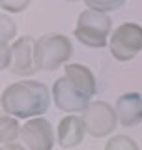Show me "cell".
Instances as JSON below:
<instances>
[{
    "instance_id": "cell-1",
    "label": "cell",
    "mask_w": 142,
    "mask_h": 150,
    "mask_svg": "<svg viewBox=\"0 0 142 150\" xmlns=\"http://www.w3.org/2000/svg\"><path fill=\"white\" fill-rule=\"evenodd\" d=\"M51 96L45 83L22 79V81L11 83L2 92V109L6 115H11L15 118H34L41 116L49 111Z\"/></svg>"
},
{
    "instance_id": "cell-2",
    "label": "cell",
    "mask_w": 142,
    "mask_h": 150,
    "mask_svg": "<svg viewBox=\"0 0 142 150\" xmlns=\"http://www.w3.org/2000/svg\"><path fill=\"white\" fill-rule=\"evenodd\" d=\"M75 38L90 49H103L108 45V36L112 34V21L107 13L96 9H84L77 19Z\"/></svg>"
},
{
    "instance_id": "cell-3",
    "label": "cell",
    "mask_w": 142,
    "mask_h": 150,
    "mask_svg": "<svg viewBox=\"0 0 142 150\" xmlns=\"http://www.w3.org/2000/svg\"><path fill=\"white\" fill-rule=\"evenodd\" d=\"M73 45L64 34H45L36 40V66L43 71H54L60 66L69 64Z\"/></svg>"
},
{
    "instance_id": "cell-4",
    "label": "cell",
    "mask_w": 142,
    "mask_h": 150,
    "mask_svg": "<svg viewBox=\"0 0 142 150\" xmlns=\"http://www.w3.org/2000/svg\"><path fill=\"white\" fill-rule=\"evenodd\" d=\"M110 54L118 62H129L142 51V26L136 23H124L112 30L108 40Z\"/></svg>"
},
{
    "instance_id": "cell-5",
    "label": "cell",
    "mask_w": 142,
    "mask_h": 150,
    "mask_svg": "<svg viewBox=\"0 0 142 150\" xmlns=\"http://www.w3.org/2000/svg\"><path fill=\"white\" fill-rule=\"evenodd\" d=\"M82 122L86 128V133L97 139L112 135L116 126L120 124L116 109L103 100L88 103V107L82 111Z\"/></svg>"
},
{
    "instance_id": "cell-6",
    "label": "cell",
    "mask_w": 142,
    "mask_h": 150,
    "mask_svg": "<svg viewBox=\"0 0 142 150\" xmlns=\"http://www.w3.org/2000/svg\"><path fill=\"white\" fill-rule=\"evenodd\" d=\"M51 94H53L54 105L58 107L60 111L69 112V115L82 112L90 103V96L82 94L65 75L64 77H58L54 81L53 88H51Z\"/></svg>"
},
{
    "instance_id": "cell-7",
    "label": "cell",
    "mask_w": 142,
    "mask_h": 150,
    "mask_svg": "<svg viewBox=\"0 0 142 150\" xmlns=\"http://www.w3.org/2000/svg\"><path fill=\"white\" fill-rule=\"evenodd\" d=\"M21 141L30 150H53L54 129L43 116H34L21 126Z\"/></svg>"
},
{
    "instance_id": "cell-8",
    "label": "cell",
    "mask_w": 142,
    "mask_h": 150,
    "mask_svg": "<svg viewBox=\"0 0 142 150\" xmlns=\"http://www.w3.org/2000/svg\"><path fill=\"white\" fill-rule=\"evenodd\" d=\"M9 71L19 77L34 75L37 71L36 66V40L32 36H21L11 45V64Z\"/></svg>"
},
{
    "instance_id": "cell-9",
    "label": "cell",
    "mask_w": 142,
    "mask_h": 150,
    "mask_svg": "<svg viewBox=\"0 0 142 150\" xmlns=\"http://www.w3.org/2000/svg\"><path fill=\"white\" fill-rule=\"evenodd\" d=\"M116 115L122 126L135 128L142 122V96L138 92H127L122 94L116 100Z\"/></svg>"
},
{
    "instance_id": "cell-10",
    "label": "cell",
    "mask_w": 142,
    "mask_h": 150,
    "mask_svg": "<svg viewBox=\"0 0 142 150\" xmlns=\"http://www.w3.org/2000/svg\"><path fill=\"white\" fill-rule=\"evenodd\" d=\"M86 128H84L82 116L77 115H67L58 122L56 128V141L62 148H75L82 143Z\"/></svg>"
},
{
    "instance_id": "cell-11",
    "label": "cell",
    "mask_w": 142,
    "mask_h": 150,
    "mask_svg": "<svg viewBox=\"0 0 142 150\" xmlns=\"http://www.w3.org/2000/svg\"><path fill=\"white\" fill-rule=\"evenodd\" d=\"M64 69H65V77H67L82 94H86L90 98L96 96L97 83H96V77H93V73H92L90 68H86V66H82V64H71L69 62V64H65Z\"/></svg>"
},
{
    "instance_id": "cell-12",
    "label": "cell",
    "mask_w": 142,
    "mask_h": 150,
    "mask_svg": "<svg viewBox=\"0 0 142 150\" xmlns=\"http://www.w3.org/2000/svg\"><path fill=\"white\" fill-rule=\"evenodd\" d=\"M17 139H21V126H19L15 116L4 112L0 116V143L8 144V143H13Z\"/></svg>"
},
{
    "instance_id": "cell-13",
    "label": "cell",
    "mask_w": 142,
    "mask_h": 150,
    "mask_svg": "<svg viewBox=\"0 0 142 150\" xmlns=\"http://www.w3.org/2000/svg\"><path fill=\"white\" fill-rule=\"evenodd\" d=\"M105 150H140V148L129 135H112L107 141Z\"/></svg>"
},
{
    "instance_id": "cell-14",
    "label": "cell",
    "mask_w": 142,
    "mask_h": 150,
    "mask_svg": "<svg viewBox=\"0 0 142 150\" xmlns=\"http://www.w3.org/2000/svg\"><path fill=\"white\" fill-rule=\"evenodd\" d=\"M15 34H17L15 23H13L6 13H2V17H0V45H8L9 40L15 38Z\"/></svg>"
},
{
    "instance_id": "cell-15",
    "label": "cell",
    "mask_w": 142,
    "mask_h": 150,
    "mask_svg": "<svg viewBox=\"0 0 142 150\" xmlns=\"http://www.w3.org/2000/svg\"><path fill=\"white\" fill-rule=\"evenodd\" d=\"M84 4L88 6V9H96L101 13L108 11H116L124 6V0H84Z\"/></svg>"
},
{
    "instance_id": "cell-16",
    "label": "cell",
    "mask_w": 142,
    "mask_h": 150,
    "mask_svg": "<svg viewBox=\"0 0 142 150\" xmlns=\"http://www.w3.org/2000/svg\"><path fill=\"white\" fill-rule=\"evenodd\" d=\"M30 4V0H0L4 13H21L25 11Z\"/></svg>"
},
{
    "instance_id": "cell-17",
    "label": "cell",
    "mask_w": 142,
    "mask_h": 150,
    "mask_svg": "<svg viewBox=\"0 0 142 150\" xmlns=\"http://www.w3.org/2000/svg\"><path fill=\"white\" fill-rule=\"evenodd\" d=\"M0 51H2V54H0V68L8 69L9 64H11V47L9 45H0Z\"/></svg>"
},
{
    "instance_id": "cell-18",
    "label": "cell",
    "mask_w": 142,
    "mask_h": 150,
    "mask_svg": "<svg viewBox=\"0 0 142 150\" xmlns=\"http://www.w3.org/2000/svg\"><path fill=\"white\" fill-rule=\"evenodd\" d=\"M0 150H30V148H28L25 143H17V141H13V143L2 144V148H0Z\"/></svg>"
},
{
    "instance_id": "cell-19",
    "label": "cell",
    "mask_w": 142,
    "mask_h": 150,
    "mask_svg": "<svg viewBox=\"0 0 142 150\" xmlns=\"http://www.w3.org/2000/svg\"><path fill=\"white\" fill-rule=\"evenodd\" d=\"M65 2H79V0H65Z\"/></svg>"
}]
</instances>
